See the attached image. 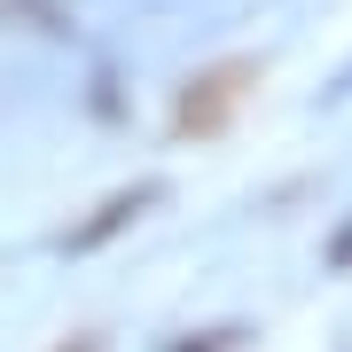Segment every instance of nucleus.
Masks as SVG:
<instances>
[{"mask_svg": "<svg viewBox=\"0 0 352 352\" xmlns=\"http://www.w3.org/2000/svg\"><path fill=\"white\" fill-rule=\"evenodd\" d=\"M251 63H212V71H196L188 87H180V110H173V126L188 133V141H212L227 118L243 110V94H251Z\"/></svg>", "mask_w": 352, "mask_h": 352, "instance_id": "nucleus-1", "label": "nucleus"}]
</instances>
